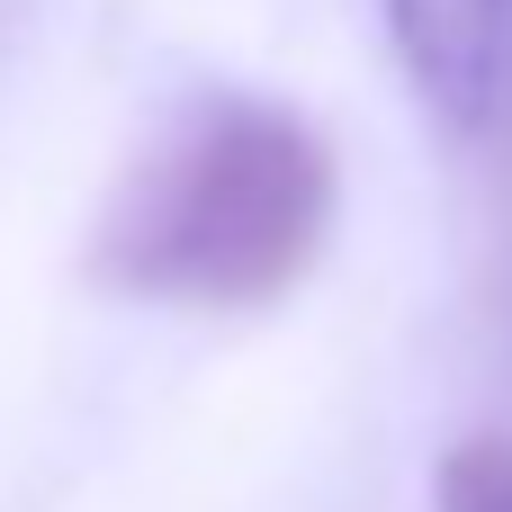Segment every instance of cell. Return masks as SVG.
<instances>
[{
	"instance_id": "3",
	"label": "cell",
	"mask_w": 512,
	"mask_h": 512,
	"mask_svg": "<svg viewBox=\"0 0 512 512\" xmlns=\"http://www.w3.org/2000/svg\"><path fill=\"white\" fill-rule=\"evenodd\" d=\"M432 512H512V441L504 432L450 441V459L432 468Z\"/></svg>"
},
{
	"instance_id": "1",
	"label": "cell",
	"mask_w": 512,
	"mask_h": 512,
	"mask_svg": "<svg viewBox=\"0 0 512 512\" xmlns=\"http://www.w3.org/2000/svg\"><path fill=\"white\" fill-rule=\"evenodd\" d=\"M342 216V162L288 99H180L90 225V279L171 315H261L306 288Z\"/></svg>"
},
{
	"instance_id": "2",
	"label": "cell",
	"mask_w": 512,
	"mask_h": 512,
	"mask_svg": "<svg viewBox=\"0 0 512 512\" xmlns=\"http://www.w3.org/2000/svg\"><path fill=\"white\" fill-rule=\"evenodd\" d=\"M387 36L396 63L414 81V99L441 126H486L495 90H504V36H512V0H387Z\"/></svg>"
}]
</instances>
